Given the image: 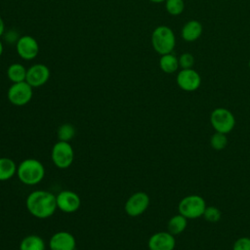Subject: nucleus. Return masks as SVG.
Instances as JSON below:
<instances>
[{"instance_id":"19","label":"nucleus","mask_w":250,"mask_h":250,"mask_svg":"<svg viewBox=\"0 0 250 250\" xmlns=\"http://www.w3.org/2000/svg\"><path fill=\"white\" fill-rule=\"evenodd\" d=\"M26 72H27V69L22 64L19 62H15L9 65L7 69V76L9 80L12 81L13 83H18V82L25 81Z\"/></svg>"},{"instance_id":"28","label":"nucleus","mask_w":250,"mask_h":250,"mask_svg":"<svg viewBox=\"0 0 250 250\" xmlns=\"http://www.w3.org/2000/svg\"><path fill=\"white\" fill-rule=\"evenodd\" d=\"M3 51H4V47H3V44H2V42L0 41V57L2 56V54H3Z\"/></svg>"},{"instance_id":"3","label":"nucleus","mask_w":250,"mask_h":250,"mask_svg":"<svg viewBox=\"0 0 250 250\" xmlns=\"http://www.w3.org/2000/svg\"><path fill=\"white\" fill-rule=\"evenodd\" d=\"M151 45L159 55H166L173 52L176 46V36L172 28L167 25H158L151 33Z\"/></svg>"},{"instance_id":"15","label":"nucleus","mask_w":250,"mask_h":250,"mask_svg":"<svg viewBox=\"0 0 250 250\" xmlns=\"http://www.w3.org/2000/svg\"><path fill=\"white\" fill-rule=\"evenodd\" d=\"M203 32V26L200 21L196 20H190L187 21L181 31V36L186 42L196 41Z\"/></svg>"},{"instance_id":"16","label":"nucleus","mask_w":250,"mask_h":250,"mask_svg":"<svg viewBox=\"0 0 250 250\" xmlns=\"http://www.w3.org/2000/svg\"><path fill=\"white\" fill-rule=\"evenodd\" d=\"M20 250H45V242L41 236L29 234L21 239Z\"/></svg>"},{"instance_id":"13","label":"nucleus","mask_w":250,"mask_h":250,"mask_svg":"<svg viewBox=\"0 0 250 250\" xmlns=\"http://www.w3.org/2000/svg\"><path fill=\"white\" fill-rule=\"evenodd\" d=\"M147 246L149 250H174L176 240L169 231H158L149 237Z\"/></svg>"},{"instance_id":"14","label":"nucleus","mask_w":250,"mask_h":250,"mask_svg":"<svg viewBox=\"0 0 250 250\" xmlns=\"http://www.w3.org/2000/svg\"><path fill=\"white\" fill-rule=\"evenodd\" d=\"M49 247L51 250H75L76 240L72 233L60 230L50 238Z\"/></svg>"},{"instance_id":"11","label":"nucleus","mask_w":250,"mask_h":250,"mask_svg":"<svg viewBox=\"0 0 250 250\" xmlns=\"http://www.w3.org/2000/svg\"><path fill=\"white\" fill-rule=\"evenodd\" d=\"M51 75L50 69L43 63H35L27 68L25 81L33 88H38L47 83Z\"/></svg>"},{"instance_id":"20","label":"nucleus","mask_w":250,"mask_h":250,"mask_svg":"<svg viewBox=\"0 0 250 250\" xmlns=\"http://www.w3.org/2000/svg\"><path fill=\"white\" fill-rule=\"evenodd\" d=\"M187 226H188V219L183 215L178 214L173 216L169 220L167 228H168V231L173 235H175V234L182 233L186 229Z\"/></svg>"},{"instance_id":"12","label":"nucleus","mask_w":250,"mask_h":250,"mask_svg":"<svg viewBox=\"0 0 250 250\" xmlns=\"http://www.w3.org/2000/svg\"><path fill=\"white\" fill-rule=\"evenodd\" d=\"M58 208L64 213H73L80 208L81 199L72 190H62L56 195Z\"/></svg>"},{"instance_id":"29","label":"nucleus","mask_w":250,"mask_h":250,"mask_svg":"<svg viewBox=\"0 0 250 250\" xmlns=\"http://www.w3.org/2000/svg\"><path fill=\"white\" fill-rule=\"evenodd\" d=\"M149 1L152 3H162V2H165L166 0H149Z\"/></svg>"},{"instance_id":"8","label":"nucleus","mask_w":250,"mask_h":250,"mask_svg":"<svg viewBox=\"0 0 250 250\" xmlns=\"http://www.w3.org/2000/svg\"><path fill=\"white\" fill-rule=\"evenodd\" d=\"M149 205V196L144 191L133 193L125 202V212L130 217L142 215Z\"/></svg>"},{"instance_id":"30","label":"nucleus","mask_w":250,"mask_h":250,"mask_svg":"<svg viewBox=\"0 0 250 250\" xmlns=\"http://www.w3.org/2000/svg\"><path fill=\"white\" fill-rule=\"evenodd\" d=\"M248 66H249V68H250V59H249V62H248Z\"/></svg>"},{"instance_id":"7","label":"nucleus","mask_w":250,"mask_h":250,"mask_svg":"<svg viewBox=\"0 0 250 250\" xmlns=\"http://www.w3.org/2000/svg\"><path fill=\"white\" fill-rule=\"evenodd\" d=\"M32 89L33 87H31L26 81L13 83L7 92L8 101L16 106L25 105L32 99Z\"/></svg>"},{"instance_id":"9","label":"nucleus","mask_w":250,"mask_h":250,"mask_svg":"<svg viewBox=\"0 0 250 250\" xmlns=\"http://www.w3.org/2000/svg\"><path fill=\"white\" fill-rule=\"evenodd\" d=\"M177 85L186 92H193L200 87L201 77L193 68L181 69L176 77Z\"/></svg>"},{"instance_id":"25","label":"nucleus","mask_w":250,"mask_h":250,"mask_svg":"<svg viewBox=\"0 0 250 250\" xmlns=\"http://www.w3.org/2000/svg\"><path fill=\"white\" fill-rule=\"evenodd\" d=\"M194 57L192 54L190 53H183L180 57H179V64L180 67L182 69H187V68H192V66L194 65Z\"/></svg>"},{"instance_id":"2","label":"nucleus","mask_w":250,"mask_h":250,"mask_svg":"<svg viewBox=\"0 0 250 250\" xmlns=\"http://www.w3.org/2000/svg\"><path fill=\"white\" fill-rule=\"evenodd\" d=\"M17 176L22 184L34 186L43 180L45 176V168L39 160L35 158H26L18 165Z\"/></svg>"},{"instance_id":"17","label":"nucleus","mask_w":250,"mask_h":250,"mask_svg":"<svg viewBox=\"0 0 250 250\" xmlns=\"http://www.w3.org/2000/svg\"><path fill=\"white\" fill-rule=\"evenodd\" d=\"M159 67L164 73H168V74L174 73L180 67L179 58H177L172 53L162 55L159 59Z\"/></svg>"},{"instance_id":"26","label":"nucleus","mask_w":250,"mask_h":250,"mask_svg":"<svg viewBox=\"0 0 250 250\" xmlns=\"http://www.w3.org/2000/svg\"><path fill=\"white\" fill-rule=\"evenodd\" d=\"M232 250H250V237L244 236L235 240Z\"/></svg>"},{"instance_id":"5","label":"nucleus","mask_w":250,"mask_h":250,"mask_svg":"<svg viewBox=\"0 0 250 250\" xmlns=\"http://www.w3.org/2000/svg\"><path fill=\"white\" fill-rule=\"evenodd\" d=\"M51 157L56 167L66 169L74 160V150L68 142L58 141L52 147Z\"/></svg>"},{"instance_id":"6","label":"nucleus","mask_w":250,"mask_h":250,"mask_svg":"<svg viewBox=\"0 0 250 250\" xmlns=\"http://www.w3.org/2000/svg\"><path fill=\"white\" fill-rule=\"evenodd\" d=\"M210 122L216 132L228 134L234 128L235 118L228 108L217 107L211 112Z\"/></svg>"},{"instance_id":"23","label":"nucleus","mask_w":250,"mask_h":250,"mask_svg":"<svg viewBox=\"0 0 250 250\" xmlns=\"http://www.w3.org/2000/svg\"><path fill=\"white\" fill-rule=\"evenodd\" d=\"M210 145L216 150L224 149L228 145V138L226 134L219 133V132H216L215 134H213L210 139Z\"/></svg>"},{"instance_id":"18","label":"nucleus","mask_w":250,"mask_h":250,"mask_svg":"<svg viewBox=\"0 0 250 250\" xmlns=\"http://www.w3.org/2000/svg\"><path fill=\"white\" fill-rule=\"evenodd\" d=\"M15 161L9 157H0V181H8L17 174Z\"/></svg>"},{"instance_id":"27","label":"nucleus","mask_w":250,"mask_h":250,"mask_svg":"<svg viewBox=\"0 0 250 250\" xmlns=\"http://www.w3.org/2000/svg\"><path fill=\"white\" fill-rule=\"evenodd\" d=\"M4 31H5V23L3 19L0 17V37L4 34Z\"/></svg>"},{"instance_id":"22","label":"nucleus","mask_w":250,"mask_h":250,"mask_svg":"<svg viewBox=\"0 0 250 250\" xmlns=\"http://www.w3.org/2000/svg\"><path fill=\"white\" fill-rule=\"evenodd\" d=\"M165 9L171 16H179L185 10L184 0H166Z\"/></svg>"},{"instance_id":"1","label":"nucleus","mask_w":250,"mask_h":250,"mask_svg":"<svg viewBox=\"0 0 250 250\" xmlns=\"http://www.w3.org/2000/svg\"><path fill=\"white\" fill-rule=\"evenodd\" d=\"M25 205L27 211L37 219H47L58 209L56 195L43 189L29 193L26 197Z\"/></svg>"},{"instance_id":"10","label":"nucleus","mask_w":250,"mask_h":250,"mask_svg":"<svg viewBox=\"0 0 250 250\" xmlns=\"http://www.w3.org/2000/svg\"><path fill=\"white\" fill-rule=\"evenodd\" d=\"M16 50L22 60L31 61L37 57L39 53V45L34 37L30 35H23L18 38Z\"/></svg>"},{"instance_id":"24","label":"nucleus","mask_w":250,"mask_h":250,"mask_svg":"<svg viewBox=\"0 0 250 250\" xmlns=\"http://www.w3.org/2000/svg\"><path fill=\"white\" fill-rule=\"evenodd\" d=\"M203 217L209 223H217L221 219V211L215 206H206Z\"/></svg>"},{"instance_id":"4","label":"nucleus","mask_w":250,"mask_h":250,"mask_svg":"<svg viewBox=\"0 0 250 250\" xmlns=\"http://www.w3.org/2000/svg\"><path fill=\"white\" fill-rule=\"evenodd\" d=\"M206 203L203 197L196 194H190L185 196L178 205L179 214L183 215L187 219H197L203 216Z\"/></svg>"},{"instance_id":"21","label":"nucleus","mask_w":250,"mask_h":250,"mask_svg":"<svg viewBox=\"0 0 250 250\" xmlns=\"http://www.w3.org/2000/svg\"><path fill=\"white\" fill-rule=\"evenodd\" d=\"M75 135V128L73 125L69 124V123H64L62 124L57 131V136L59 141L62 142H68L70 140H72V138Z\"/></svg>"}]
</instances>
